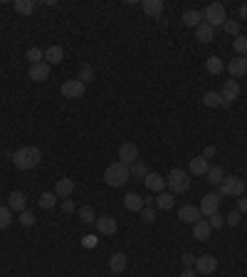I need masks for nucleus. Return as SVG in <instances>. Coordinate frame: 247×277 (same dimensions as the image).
I'll return each mask as SVG.
<instances>
[{"label":"nucleus","mask_w":247,"mask_h":277,"mask_svg":"<svg viewBox=\"0 0 247 277\" xmlns=\"http://www.w3.org/2000/svg\"><path fill=\"white\" fill-rule=\"evenodd\" d=\"M25 59H27L30 65H38V62H45V52H42L40 47H30V50L25 52Z\"/></svg>","instance_id":"nucleus-32"},{"label":"nucleus","mask_w":247,"mask_h":277,"mask_svg":"<svg viewBox=\"0 0 247 277\" xmlns=\"http://www.w3.org/2000/svg\"><path fill=\"white\" fill-rule=\"evenodd\" d=\"M178 218H181V223L195 225V223L200 221L203 216H200V208H198V205H183V208L178 210Z\"/></svg>","instance_id":"nucleus-11"},{"label":"nucleus","mask_w":247,"mask_h":277,"mask_svg":"<svg viewBox=\"0 0 247 277\" xmlns=\"http://www.w3.org/2000/svg\"><path fill=\"white\" fill-rule=\"evenodd\" d=\"M141 218H144V223H153V221H156V210H153V208H149V205H144V210H141Z\"/></svg>","instance_id":"nucleus-41"},{"label":"nucleus","mask_w":247,"mask_h":277,"mask_svg":"<svg viewBox=\"0 0 247 277\" xmlns=\"http://www.w3.org/2000/svg\"><path fill=\"white\" fill-rule=\"evenodd\" d=\"M237 210H240V213H247V196H240V198H237Z\"/></svg>","instance_id":"nucleus-45"},{"label":"nucleus","mask_w":247,"mask_h":277,"mask_svg":"<svg viewBox=\"0 0 247 277\" xmlns=\"http://www.w3.org/2000/svg\"><path fill=\"white\" fill-rule=\"evenodd\" d=\"M215 153H218V148H215V146H205V148H203V159H213Z\"/></svg>","instance_id":"nucleus-46"},{"label":"nucleus","mask_w":247,"mask_h":277,"mask_svg":"<svg viewBox=\"0 0 247 277\" xmlns=\"http://www.w3.org/2000/svg\"><path fill=\"white\" fill-rule=\"evenodd\" d=\"M50 70H52V67H50L47 62H38V65L30 67V79H32V82H45V79L50 77Z\"/></svg>","instance_id":"nucleus-15"},{"label":"nucleus","mask_w":247,"mask_h":277,"mask_svg":"<svg viewBox=\"0 0 247 277\" xmlns=\"http://www.w3.org/2000/svg\"><path fill=\"white\" fill-rule=\"evenodd\" d=\"M203 22V13H198V10H186L183 13V25L186 27H198Z\"/></svg>","instance_id":"nucleus-26"},{"label":"nucleus","mask_w":247,"mask_h":277,"mask_svg":"<svg viewBox=\"0 0 247 277\" xmlns=\"http://www.w3.org/2000/svg\"><path fill=\"white\" fill-rule=\"evenodd\" d=\"M40 161H42V151L38 146H22L13 153V164L18 168H22V171H30V168L40 166Z\"/></svg>","instance_id":"nucleus-1"},{"label":"nucleus","mask_w":247,"mask_h":277,"mask_svg":"<svg viewBox=\"0 0 247 277\" xmlns=\"http://www.w3.org/2000/svg\"><path fill=\"white\" fill-rule=\"evenodd\" d=\"M173 203H175V198H173V193H166V191H161L158 196H156V205L161 208V210H171Z\"/></svg>","instance_id":"nucleus-27"},{"label":"nucleus","mask_w":247,"mask_h":277,"mask_svg":"<svg viewBox=\"0 0 247 277\" xmlns=\"http://www.w3.org/2000/svg\"><path fill=\"white\" fill-rule=\"evenodd\" d=\"M72 193H75V181H72V178H59L57 183H55V196H57V198L64 201V198H69Z\"/></svg>","instance_id":"nucleus-13"},{"label":"nucleus","mask_w":247,"mask_h":277,"mask_svg":"<svg viewBox=\"0 0 247 277\" xmlns=\"http://www.w3.org/2000/svg\"><path fill=\"white\" fill-rule=\"evenodd\" d=\"M218 270V260L213 258V255H200V258H195V272L203 277L213 275Z\"/></svg>","instance_id":"nucleus-8"},{"label":"nucleus","mask_w":247,"mask_h":277,"mask_svg":"<svg viewBox=\"0 0 247 277\" xmlns=\"http://www.w3.org/2000/svg\"><path fill=\"white\" fill-rule=\"evenodd\" d=\"M232 47H235L237 57H247V35H237V37H235Z\"/></svg>","instance_id":"nucleus-34"},{"label":"nucleus","mask_w":247,"mask_h":277,"mask_svg":"<svg viewBox=\"0 0 247 277\" xmlns=\"http://www.w3.org/2000/svg\"><path fill=\"white\" fill-rule=\"evenodd\" d=\"M210 233H213V228H210V223L205 221V218H200V221L193 225V238H195V240H200V242L208 240Z\"/></svg>","instance_id":"nucleus-17"},{"label":"nucleus","mask_w":247,"mask_h":277,"mask_svg":"<svg viewBox=\"0 0 247 277\" xmlns=\"http://www.w3.org/2000/svg\"><path fill=\"white\" fill-rule=\"evenodd\" d=\"M79 218H82V223H96V213H94V208L92 205H82L79 208Z\"/></svg>","instance_id":"nucleus-33"},{"label":"nucleus","mask_w":247,"mask_h":277,"mask_svg":"<svg viewBox=\"0 0 247 277\" xmlns=\"http://www.w3.org/2000/svg\"><path fill=\"white\" fill-rule=\"evenodd\" d=\"M228 72L232 77H247V57H235L228 62Z\"/></svg>","instance_id":"nucleus-14"},{"label":"nucleus","mask_w":247,"mask_h":277,"mask_svg":"<svg viewBox=\"0 0 247 277\" xmlns=\"http://www.w3.org/2000/svg\"><path fill=\"white\" fill-rule=\"evenodd\" d=\"M79 82H84V84H89L92 79H94V70H92V65H82L79 67V77H77Z\"/></svg>","instance_id":"nucleus-37"},{"label":"nucleus","mask_w":247,"mask_h":277,"mask_svg":"<svg viewBox=\"0 0 247 277\" xmlns=\"http://www.w3.org/2000/svg\"><path fill=\"white\" fill-rule=\"evenodd\" d=\"M25 201H27V198H25V193H22V191H13V193L8 196V208H10V210L22 213V210H25Z\"/></svg>","instance_id":"nucleus-21"},{"label":"nucleus","mask_w":247,"mask_h":277,"mask_svg":"<svg viewBox=\"0 0 247 277\" xmlns=\"http://www.w3.org/2000/svg\"><path fill=\"white\" fill-rule=\"evenodd\" d=\"M223 178H225V171H223V166H210L208 176H205V181H208L210 186H220V183H223Z\"/></svg>","instance_id":"nucleus-25"},{"label":"nucleus","mask_w":247,"mask_h":277,"mask_svg":"<svg viewBox=\"0 0 247 277\" xmlns=\"http://www.w3.org/2000/svg\"><path fill=\"white\" fill-rule=\"evenodd\" d=\"M181 277H198V272H195V267H186V270L181 272Z\"/></svg>","instance_id":"nucleus-48"},{"label":"nucleus","mask_w":247,"mask_h":277,"mask_svg":"<svg viewBox=\"0 0 247 277\" xmlns=\"http://www.w3.org/2000/svg\"><path fill=\"white\" fill-rule=\"evenodd\" d=\"M220 97H223V107L228 109L230 104L240 97V84H237V79H228L225 84H223V92H220Z\"/></svg>","instance_id":"nucleus-9"},{"label":"nucleus","mask_w":247,"mask_h":277,"mask_svg":"<svg viewBox=\"0 0 247 277\" xmlns=\"http://www.w3.org/2000/svg\"><path fill=\"white\" fill-rule=\"evenodd\" d=\"M203 22H208L210 27L215 30V27H223L225 25V20H228V10H225V5H220V3H210L208 8H205V15H203Z\"/></svg>","instance_id":"nucleus-3"},{"label":"nucleus","mask_w":247,"mask_h":277,"mask_svg":"<svg viewBox=\"0 0 247 277\" xmlns=\"http://www.w3.org/2000/svg\"><path fill=\"white\" fill-rule=\"evenodd\" d=\"M203 104L210 107V109H218V107H223V97H220V92H205L203 94Z\"/></svg>","instance_id":"nucleus-28"},{"label":"nucleus","mask_w":247,"mask_h":277,"mask_svg":"<svg viewBox=\"0 0 247 277\" xmlns=\"http://www.w3.org/2000/svg\"><path fill=\"white\" fill-rule=\"evenodd\" d=\"M166 186L171 188L173 196H175V193H186V191L190 188L188 173H186L183 168H173L171 173H168V178H166Z\"/></svg>","instance_id":"nucleus-4"},{"label":"nucleus","mask_w":247,"mask_h":277,"mask_svg":"<svg viewBox=\"0 0 247 277\" xmlns=\"http://www.w3.org/2000/svg\"><path fill=\"white\" fill-rule=\"evenodd\" d=\"M225 221H228V225L235 228V225H240V221H242V213H240V210H232V213L225 216Z\"/></svg>","instance_id":"nucleus-40"},{"label":"nucleus","mask_w":247,"mask_h":277,"mask_svg":"<svg viewBox=\"0 0 247 277\" xmlns=\"http://www.w3.org/2000/svg\"><path fill=\"white\" fill-rule=\"evenodd\" d=\"M38 205L42 210H52V208L57 205V196H55V193H42L38 198Z\"/></svg>","instance_id":"nucleus-29"},{"label":"nucleus","mask_w":247,"mask_h":277,"mask_svg":"<svg viewBox=\"0 0 247 277\" xmlns=\"http://www.w3.org/2000/svg\"><path fill=\"white\" fill-rule=\"evenodd\" d=\"M213 37H215V30L210 27L208 22H200V25L195 27V40H200L203 45H208V42H213Z\"/></svg>","instance_id":"nucleus-23"},{"label":"nucleus","mask_w":247,"mask_h":277,"mask_svg":"<svg viewBox=\"0 0 247 277\" xmlns=\"http://www.w3.org/2000/svg\"><path fill=\"white\" fill-rule=\"evenodd\" d=\"M82 242H84V248H94V245H96V238H94V235H87V238H84Z\"/></svg>","instance_id":"nucleus-47"},{"label":"nucleus","mask_w":247,"mask_h":277,"mask_svg":"<svg viewBox=\"0 0 247 277\" xmlns=\"http://www.w3.org/2000/svg\"><path fill=\"white\" fill-rule=\"evenodd\" d=\"M205 67H208V72L210 74H223V70H225V65H223V59L218 55H213L208 57V62H205Z\"/></svg>","instance_id":"nucleus-30"},{"label":"nucleus","mask_w":247,"mask_h":277,"mask_svg":"<svg viewBox=\"0 0 247 277\" xmlns=\"http://www.w3.org/2000/svg\"><path fill=\"white\" fill-rule=\"evenodd\" d=\"M129 178H131V168L126 166V164H121V161L107 166V171H104V183L112 186V188H121Z\"/></svg>","instance_id":"nucleus-2"},{"label":"nucleus","mask_w":247,"mask_h":277,"mask_svg":"<svg viewBox=\"0 0 247 277\" xmlns=\"http://www.w3.org/2000/svg\"><path fill=\"white\" fill-rule=\"evenodd\" d=\"M18 221H20V225H27V228H30V225H35V223H38V218H35V213L22 210V213L18 216Z\"/></svg>","instance_id":"nucleus-38"},{"label":"nucleus","mask_w":247,"mask_h":277,"mask_svg":"<svg viewBox=\"0 0 247 277\" xmlns=\"http://www.w3.org/2000/svg\"><path fill=\"white\" fill-rule=\"evenodd\" d=\"M223 196H235V198L245 196V181L237 178V176H225L223 183H220V198Z\"/></svg>","instance_id":"nucleus-5"},{"label":"nucleus","mask_w":247,"mask_h":277,"mask_svg":"<svg viewBox=\"0 0 247 277\" xmlns=\"http://www.w3.org/2000/svg\"><path fill=\"white\" fill-rule=\"evenodd\" d=\"M96 230H99L101 235H114L116 230H119L116 218H112V216H101V218H96Z\"/></svg>","instance_id":"nucleus-12"},{"label":"nucleus","mask_w":247,"mask_h":277,"mask_svg":"<svg viewBox=\"0 0 247 277\" xmlns=\"http://www.w3.org/2000/svg\"><path fill=\"white\" fill-rule=\"evenodd\" d=\"M126 265H129V260L124 253H114L112 258H109V270L114 272V275H121L124 270H126Z\"/></svg>","instance_id":"nucleus-19"},{"label":"nucleus","mask_w":247,"mask_h":277,"mask_svg":"<svg viewBox=\"0 0 247 277\" xmlns=\"http://www.w3.org/2000/svg\"><path fill=\"white\" fill-rule=\"evenodd\" d=\"M144 13L153 15V18H161L163 13V0H144Z\"/></svg>","instance_id":"nucleus-24"},{"label":"nucleus","mask_w":247,"mask_h":277,"mask_svg":"<svg viewBox=\"0 0 247 277\" xmlns=\"http://www.w3.org/2000/svg\"><path fill=\"white\" fill-rule=\"evenodd\" d=\"M84 82H79V79H67L64 84H62V97L64 99H79V97H84Z\"/></svg>","instance_id":"nucleus-6"},{"label":"nucleus","mask_w":247,"mask_h":277,"mask_svg":"<svg viewBox=\"0 0 247 277\" xmlns=\"http://www.w3.org/2000/svg\"><path fill=\"white\" fill-rule=\"evenodd\" d=\"M193 176H208L210 171V164L208 159H203V156H195V159H190V168H188Z\"/></svg>","instance_id":"nucleus-18"},{"label":"nucleus","mask_w":247,"mask_h":277,"mask_svg":"<svg viewBox=\"0 0 247 277\" xmlns=\"http://www.w3.org/2000/svg\"><path fill=\"white\" fill-rule=\"evenodd\" d=\"M13 223V210L8 205H0V230H5Z\"/></svg>","instance_id":"nucleus-36"},{"label":"nucleus","mask_w":247,"mask_h":277,"mask_svg":"<svg viewBox=\"0 0 247 277\" xmlns=\"http://www.w3.org/2000/svg\"><path fill=\"white\" fill-rule=\"evenodd\" d=\"M240 20L247 22V3H245V5H240Z\"/></svg>","instance_id":"nucleus-49"},{"label":"nucleus","mask_w":247,"mask_h":277,"mask_svg":"<svg viewBox=\"0 0 247 277\" xmlns=\"http://www.w3.org/2000/svg\"><path fill=\"white\" fill-rule=\"evenodd\" d=\"M62 210H64V213H75V203H72V198H64V201H62Z\"/></svg>","instance_id":"nucleus-44"},{"label":"nucleus","mask_w":247,"mask_h":277,"mask_svg":"<svg viewBox=\"0 0 247 277\" xmlns=\"http://www.w3.org/2000/svg\"><path fill=\"white\" fill-rule=\"evenodd\" d=\"M223 30H225L228 35H235V37H237V33H240V22H237V20H225Z\"/></svg>","instance_id":"nucleus-39"},{"label":"nucleus","mask_w":247,"mask_h":277,"mask_svg":"<svg viewBox=\"0 0 247 277\" xmlns=\"http://www.w3.org/2000/svg\"><path fill=\"white\" fill-rule=\"evenodd\" d=\"M62 59H64V50H62L59 45H52V47L45 50V62H47L50 67H52V65H59Z\"/></svg>","instance_id":"nucleus-20"},{"label":"nucleus","mask_w":247,"mask_h":277,"mask_svg":"<svg viewBox=\"0 0 247 277\" xmlns=\"http://www.w3.org/2000/svg\"><path fill=\"white\" fill-rule=\"evenodd\" d=\"M195 258H198V255L186 253V255H183V265H186V267H195Z\"/></svg>","instance_id":"nucleus-43"},{"label":"nucleus","mask_w":247,"mask_h":277,"mask_svg":"<svg viewBox=\"0 0 247 277\" xmlns=\"http://www.w3.org/2000/svg\"><path fill=\"white\" fill-rule=\"evenodd\" d=\"M144 183H146V188H149V191H153V193H161V191L166 188V178H163L161 173H153V171H151V173L144 178Z\"/></svg>","instance_id":"nucleus-16"},{"label":"nucleus","mask_w":247,"mask_h":277,"mask_svg":"<svg viewBox=\"0 0 247 277\" xmlns=\"http://www.w3.org/2000/svg\"><path fill=\"white\" fill-rule=\"evenodd\" d=\"M119 161L126 164V166L136 164V161H138V146H136V144H121V146H119Z\"/></svg>","instance_id":"nucleus-10"},{"label":"nucleus","mask_w":247,"mask_h":277,"mask_svg":"<svg viewBox=\"0 0 247 277\" xmlns=\"http://www.w3.org/2000/svg\"><path fill=\"white\" fill-rule=\"evenodd\" d=\"M198 208H200V216H203V218L215 216L218 208H220V196H218V193H208V196H203V203L198 205Z\"/></svg>","instance_id":"nucleus-7"},{"label":"nucleus","mask_w":247,"mask_h":277,"mask_svg":"<svg viewBox=\"0 0 247 277\" xmlns=\"http://www.w3.org/2000/svg\"><path fill=\"white\" fill-rule=\"evenodd\" d=\"M210 228H213V230H218V228H223V216H220V213H215V216H210Z\"/></svg>","instance_id":"nucleus-42"},{"label":"nucleus","mask_w":247,"mask_h":277,"mask_svg":"<svg viewBox=\"0 0 247 277\" xmlns=\"http://www.w3.org/2000/svg\"><path fill=\"white\" fill-rule=\"evenodd\" d=\"M124 205H126V210H131V213H141V210H144V198H141L138 193H126V196H124Z\"/></svg>","instance_id":"nucleus-22"},{"label":"nucleus","mask_w":247,"mask_h":277,"mask_svg":"<svg viewBox=\"0 0 247 277\" xmlns=\"http://www.w3.org/2000/svg\"><path fill=\"white\" fill-rule=\"evenodd\" d=\"M149 173H151V171H149V166H146V161H141V159H138L136 164H131V176H136V178H141V181H144Z\"/></svg>","instance_id":"nucleus-31"},{"label":"nucleus","mask_w":247,"mask_h":277,"mask_svg":"<svg viewBox=\"0 0 247 277\" xmlns=\"http://www.w3.org/2000/svg\"><path fill=\"white\" fill-rule=\"evenodd\" d=\"M15 10H18L20 15H30L35 10V3L32 0H15Z\"/></svg>","instance_id":"nucleus-35"}]
</instances>
